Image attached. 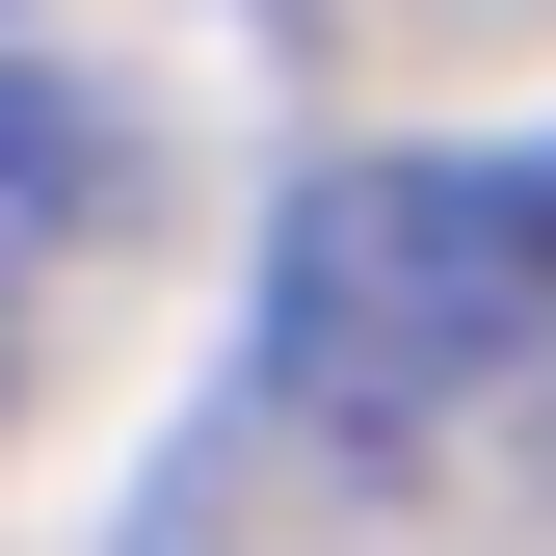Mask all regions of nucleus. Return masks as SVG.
I'll list each match as a JSON object with an SVG mask.
<instances>
[{
    "instance_id": "nucleus-1",
    "label": "nucleus",
    "mask_w": 556,
    "mask_h": 556,
    "mask_svg": "<svg viewBox=\"0 0 556 556\" xmlns=\"http://www.w3.org/2000/svg\"><path fill=\"white\" fill-rule=\"evenodd\" d=\"M530 344H556V132H425V160H318L265 213L239 397L318 451H397L451 397H504Z\"/></svg>"
},
{
    "instance_id": "nucleus-2",
    "label": "nucleus",
    "mask_w": 556,
    "mask_h": 556,
    "mask_svg": "<svg viewBox=\"0 0 556 556\" xmlns=\"http://www.w3.org/2000/svg\"><path fill=\"white\" fill-rule=\"evenodd\" d=\"M27 186H53V132L0 106V344H27Z\"/></svg>"
}]
</instances>
